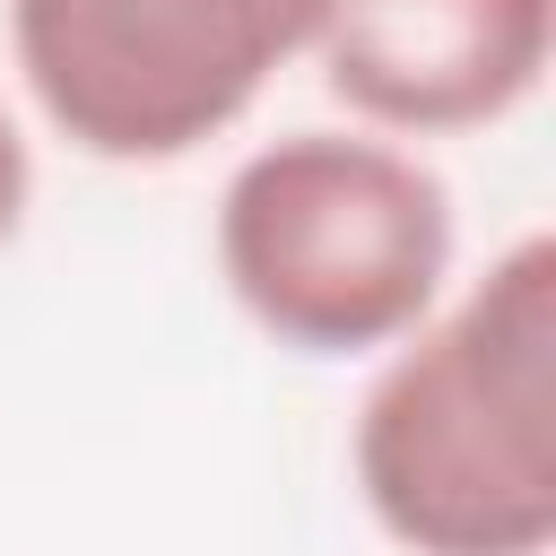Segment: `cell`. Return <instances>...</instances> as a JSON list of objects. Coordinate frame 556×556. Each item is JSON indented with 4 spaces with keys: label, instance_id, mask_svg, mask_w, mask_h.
Wrapping results in <instances>:
<instances>
[{
    "label": "cell",
    "instance_id": "cell-2",
    "mask_svg": "<svg viewBox=\"0 0 556 556\" xmlns=\"http://www.w3.org/2000/svg\"><path fill=\"white\" fill-rule=\"evenodd\" d=\"M235 313L287 356H382L452 295V182L374 130H278L235 156L217 217Z\"/></svg>",
    "mask_w": 556,
    "mask_h": 556
},
{
    "label": "cell",
    "instance_id": "cell-5",
    "mask_svg": "<svg viewBox=\"0 0 556 556\" xmlns=\"http://www.w3.org/2000/svg\"><path fill=\"white\" fill-rule=\"evenodd\" d=\"M26 208H35V148H26V130H17L9 96H0V252L17 243Z\"/></svg>",
    "mask_w": 556,
    "mask_h": 556
},
{
    "label": "cell",
    "instance_id": "cell-3",
    "mask_svg": "<svg viewBox=\"0 0 556 556\" xmlns=\"http://www.w3.org/2000/svg\"><path fill=\"white\" fill-rule=\"evenodd\" d=\"M330 0H9L26 104L96 165H182L226 139Z\"/></svg>",
    "mask_w": 556,
    "mask_h": 556
},
{
    "label": "cell",
    "instance_id": "cell-1",
    "mask_svg": "<svg viewBox=\"0 0 556 556\" xmlns=\"http://www.w3.org/2000/svg\"><path fill=\"white\" fill-rule=\"evenodd\" d=\"M348 478L400 556L556 547V235H513L452 287L348 417Z\"/></svg>",
    "mask_w": 556,
    "mask_h": 556
},
{
    "label": "cell",
    "instance_id": "cell-4",
    "mask_svg": "<svg viewBox=\"0 0 556 556\" xmlns=\"http://www.w3.org/2000/svg\"><path fill=\"white\" fill-rule=\"evenodd\" d=\"M556 52V0H330L313 61L374 139H460L513 122Z\"/></svg>",
    "mask_w": 556,
    "mask_h": 556
}]
</instances>
